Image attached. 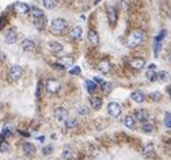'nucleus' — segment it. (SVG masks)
<instances>
[{
	"instance_id": "48",
	"label": "nucleus",
	"mask_w": 171,
	"mask_h": 160,
	"mask_svg": "<svg viewBox=\"0 0 171 160\" xmlns=\"http://www.w3.org/2000/svg\"><path fill=\"white\" fill-rule=\"evenodd\" d=\"M148 69H154V71H155V69H156V65H155V64H151V65H148Z\"/></svg>"
},
{
	"instance_id": "38",
	"label": "nucleus",
	"mask_w": 171,
	"mask_h": 160,
	"mask_svg": "<svg viewBox=\"0 0 171 160\" xmlns=\"http://www.w3.org/2000/svg\"><path fill=\"white\" fill-rule=\"evenodd\" d=\"M8 149H10L8 143H7L6 140L2 141V143H0V152H8Z\"/></svg>"
},
{
	"instance_id": "18",
	"label": "nucleus",
	"mask_w": 171,
	"mask_h": 160,
	"mask_svg": "<svg viewBox=\"0 0 171 160\" xmlns=\"http://www.w3.org/2000/svg\"><path fill=\"white\" fill-rule=\"evenodd\" d=\"M46 22H48V19H46V16L44 15V16H39V18H34V26H35V29L37 30H44V29L46 27Z\"/></svg>"
},
{
	"instance_id": "46",
	"label": "nucleus",
	"mask_w": 171,
	"mask_h": 160,
	"mask_svg": "<svg viewBox=\"0 0 171 160\" xmlns=\"http://www.w3.org/2000/svg\"><path fill=\"white\" fill-rule=\"evenodd\" d=\"M19 133H21L22 136H25V137H29V136H30V133H27V132H23V130H19Z\"/></svg>"
},
{
	"instance_id": "19",
	"label": "nucleus",
	"mask_w": 171,
	"mask_h": 160,
	"mask_svg": "<svg viewBox=\"0 0 171 160\" xmlns=\"http://www.w3.org/2000/svg\"><path fill=\"white\" fill-rule=\"evenodd\" d=\"M124 125L126 126L128 129H131L133 130L136 128V118H135V115H126V117L124 118Z\"/></svg>"
},
{
	"instance_id": "45",
	"label": "nucleus",
	"mask_w": 171,
	"mask_h": 160,
	"mask_svg": "<svg viewBox=\"0 0 171 160\" xmlns=\"http://www.w3.org/2000/svg\"><path fill=\"white\" fill-rule=\"evenodd\" d=\"M166 91H167V94H169V96H170V99H171V85H167Z\"/></svg>"
},
{
	"instance_id": "47",
	"label": "nucleus",
	"mask_w": 171,
	"mask_h": 160,
	"mask_svg": "<svg viewBox=\"0 0 171 160\" xmlns=\"http://www.w3.org/2000/svg\"><path fill=\"white\" fill-rule=\"evenodd\" d=\"M37 140L42 143V141H45V137H44V136H39V137H37Z\"/></svg>"
},
{
	"instance_id": "39",
	"label": "nucleus",
	"mask_w": 171,
	"mask_h": 160,
	"mask_svg": "<svg viewBox=\"0 0 171 160\" xmlns=\"http://www.w3.org/2000/svg\"><path fill=\"white\" fill-rule=\"evenodd\" d=\"M166 33H167L166 30H162L160 33H159V34L155 37V41H156V42H162L163 38H164V37H166Z\"/></svg>"
},
{
	"instance_id": "4",
	"label": "nucleus",
	"mask_w": 171,
	"mask_h": 160,
	"mask_svg": "<svg viewBox=\"0 0 171 160\" xmlns=\"http://www.w3.org/2000/svg\"><path fill=\"white\" fill-rule=\"evenodd\" d=\"M107 19H109L111 27L116 26L118 21V10L114 6H107Z\"/></svg>"
},
{
	"instance_id": "7",
	"label": "nucleus",
	"mask_w": 171,
	"mask_h": 160,
	"mask_svg": "<svg viewBox=\"0 0 171 160\" xmlns=\"http://www.w3.org/2000/svg\"><path fill=\"white\" fill-rule=\"evenodd\" d=\"M53 117H54L57 121H60V122L65 121L67 118L69 117V114H68V110H67V109H64V107H56V109H54V111H53Z\"/></svg>"
},
{
	"instance_id": "49",
	"label": "nucleus",
	"mask_w": 171,
	"mask_h": 160,
	"mask_svg": "<svg viewBox=\"0 0 171 160\" xmlns=\"http://www.w3.org/2000/svg\"><path fill=\"white\" fill-rule=\"evenodd\" d=\"M102 0H94V4H98V3H101Z\"/></svg>"
},
{
	"instance_id": "5",
	"label": "nucleus",
	"mask_w": 171,
	"mask_h": 160,
	"mask_svg": "<svg viewBox=\"0 0 171 160\" xmlns=\"http://www.w3.org/2000/svg\"><path fill=\"white\" fill-rule=\"evenodd\" d=\"M18 39V33L15 27H11L10 30H7V33L4 34V42L7 45H14Z\"/></svg>"
},
{
	"instance_id": "13",
	"label": "nucleus",
	"mask_w": 171,
	"mask_h": 160,
	"mask_svg": "<svg viewBox=\"0 0 171 160\" xmlns=\"http://www.w3.org/2000/svg\"><path fill=\"white\" fill-rule=\"evenodd\" d=\"M87 38H88V42H90L92 46H98L99 45V35H98V33H96L94 29H90V30H88Z\"/></svg>"
},
{
	"instance_id": "12",
	"label": "nucleus",
	"mask_w": 171,
	"mask_h": 160,
	"mask_svg": "<svg viewBox=\"0 0 171 160\" xmlns=\"http://www.w3.org/2000/svg\"><path fill=\"white\" fill-rule=\"evenodd\" d=\"M46 46L52 53H60V52H62V49H64V46H62L58 41H49V42L46 43Z\"/></svg>"
},
{
	"instance_id": "28",
	"label": "nucleus",
	"mask_w": 171,
	"mask_h": 160,
	"mask_svg": "<svg viewBox=\"0 0 171 160\" xmlns=\"http://www.w3.org/2000/svg\"><path fill=\"white\" fill-rule=\"evenodd\" d=\"M76 125H77V121L75 120V118L68 117V118H67V120L64 121V126H65V128L68 129V130H69V129H73Z\"/></svg>"
},
{
	"instance_id": "23",
	"label": "nucleus",
	"mask_w": 171,
	"mask_h": 160,
	"mask_svg": "<svg viewBox=\"0 0 171 160\" xmlns=\"http://www.w3.org/2000/svg\"><path fill=\"white\" fill-rule=\"evenodd\" d=\"M22 149H23V152L26 155H33L35 152V147L31 143H25L22 145Z\"/></svg>"
},
{
	"instance_id": "41",
	"label": "nucleus",
	"mask_w": 171,
	"mask_h": 160,
	"mask_svg": "<svg viewBox=\"0 0 171 160\" xmlns=\"http://www.w3.org/2000/svg\"><path fill=\"white\" fill-rule=\"evenodd\" d=\"M80 72H81V71H80L79 66H73V68L69 69V73H71V75H80Z\"/></svg>"
},
{
	"instance_id": "14",
	"label": "nucleus",
	"mask_w": 171,
	"mask_h": 160,
	"mask_svg": "<svg viewBox=\"0 0 171 160\" xmlns=\"http://www.w3.org/2000/svg\"><path fill=\"white\" fill-rule=\"evenodd\" d=\"M21 46H22V49H23L25 52H33L35 49V42L31 38H25L21 42Z\"/></svg>"
},
{
	"instance_id": "50",
	"label": "nucleus",
	"mask_w": 171,
	"mask_h": 160,
	"mask_svg": "<svg viewBox=\"0 0 171 160\" xmlns=\"http://www.w3.org/2000/svg\"><path fill=\"white\" fill-rule=\"evenodd\" d=\"M169 60H170V61H171V53H170V54H169Z\"/></svg>"
},
{
	"instance_id": "35",
	"label": "nucleus",
	"mask_w": 171,
	"mask_h": 160,
	"mask_svg": "<svg viewBox=\"0 0 171 160\" xmlns=\"http://www.w3.org/2000/svg\"><path fill=\"white\" fill-rule=\"evenodd\" d=\"M160 46H162V42H154V56L155 57H159V52H160Z\"/></svg>"
},
{
	"instance_id": "42",
	"label": "nucleus",
	"mask_w": 171,
	"mask_h": 160,
	"mask_svg": "<svg viewBox=\"0 0 171 160\" xmlns=\"http://www.w3.org/2000/svg\"><path fill=\"white\" fill-rule=\"evenodd\" d=\"M52 66H53L54 69H57V71H64V69H65V66H62L61 64H58V62H54V64H52Z\"/></svg>"
},
{
	"instance_id": "17",
	"label": "nucleus",
	"mask_w": 171,
	"mask_h": 160,
	"mask_svg": "<svg viewBox=\"0 0 171 160\" xmlns=\"http://www.w3.org/2000/svg\"><path fill=\"white\" fill-rule=\"evenodd\" d=\"M81 35H83V29H81L80 26H75V27H73L72 30H71V33H69V37H71V39H72V41L80 39Z\"/></svg>"
},
{
	"instance_id": "32",
	"label": "nucleus",
	"mask_w": 171,
	"mask_h": 160,
	"mask_svg": "<svg viewBox=\"0 0 171 160\" xmlns=\"http://www.w3.org/2000/svg\"><path fill=\"white\" fill-rule=\"evenodd\" d=\"M72 156H73V152L69 147H65L64 149H62V159L64 160H71L72 159Z\"/></svg>"
},
{
	"instance_id": "30",
	"label": "nucleus",
	"mask_w": 171,
	"mask_h": 160,
	"mask_svg": "<svg viewBox=\"0 0 171 160\" xmlns=\"http://www.w3.org/2000/svg\"><path fill=\"white\" fill-rule=\"evenodd\" d=\"M29 14H31L33 18H39V16H44L45 14H44V11L38 8V7H30V12Z\"/></svg>"
},
{
	"instance_id": "40",
	"label": "nucleus",
	"mask_w": 171,
	"mask_h": 160,
	"mask_svg": "<svg viewBox=\"0 0 171 160\" xmlns=\"http://www.w3.org/2000/svg\"><path fill=\"white\" fill-rule=\"evenodd\" d=\"M11 135H12V132H11V130H10L8 128H4V129H3V132H2V136L4 137L6 140L8 139V137H11Z\"/></svg>"
},
{
	"instance_id": "44",
	"label": "nucleus",
	"mask_w": 171,
	"mask_h": 160,
	"mask_svg": "<svg viewBox=\"0 0 171 160\" xmlns=\"http://www.w3.org/2000/svg\"><path fill=\"white\" fill-rule=\"evenodd\" d=\"M94 81L98 84V87H101V85L103 84V80L101 79V77H94Z\"/></svg>"
},
{
	"instance_id": "27",
	"label": "nucleus",
	"mask_w": 171,
	"mask_h": 160,
	"mask_svg": "<svg viewBox=\"0 0 171 160\" xmlns=\"http://www.w3.org/2000/svg\"><path fill=\"white\" fill-rule=\"evenodd\" d=\"M42 4L46 10H53L57 7V0H42Z\"/></svg>"
},
{
	"instance_id": "10",
	"label": "nucleus",
	"mask_w": 171,
	"mask_h": 160,
	"mask_svg": "<svg viewBox=\"0 0 171 160\" xmlns=\"http://www.w3.org/2000/svg\"><path fill=\"white\" fill-rule=\"evenodd\" d=\"M12 8H14V11H15L16 14H22V15L30 12V6L26 4V3H22V2H16L15 4L12 6Z\"/></svg>"
},
{
	"instance_id": "33",
	"label": "nucleus",
	"mask_w": 171,
	"mask_h": 160,
	"mask_svg": "<svg viewBox=\"0 0 171 160\" xmlns=\"http://www.w3.org/2000/svg\"><path fill=\"white\" fill-rule=\"evenodd\" d=\"M150 99L152 100V102H160V100H162V94L159 91L151 92V94H150Z\"/></svg>"
},
{
	"instance_id": "21",
	"label": "nucleus",
	"mask_w": 171,
	"mask_h": 160,
	"mask_svg": "<svg viewBox=\"0 0 171 160\" xmlns=\"http://www.w3.org/2000/svg\"><path fill=\"white\" fill-rule=\"evenodd\" d=\"M98 69L101 71L102 73H109L110 71H111V64H110V61H107V60H103L99 62V65H98Z\"/></svg>"
},
{
	"instance_id": "16",
	"label": "nucleus",
	"mask_w": 171,
	"mask_h": 160,
	"mask_svg": "<svg viewBox=\"0 0 171 160\" xmlns=\"http://www.w3.org/2000/svg\"><path fill=\"white\" fill-rule=\"evenodd\" d=\"M58 64H61L62 66H65V68H68V66H72L73 62H75V58L72 57V56H62L57 60Z\"/></svg>"
},
{
	"instance_id": "8",
	"label": "nucleus",
	"mask_w": 171,
	"mask_h": 160,
	"mask_svg": "<svg viewBox=\"0 0 171 160\" xmlns=\"http://www.w3.org/2000/svg\"><path fill=\"white\" fill-rule=\"evenodd\" d=\"M135 118L140 124H144V122H148V120H150V113H148V110H146V109H139V110H136V113H135Z\"/></svg>"
},
{
	"instance_id": "9",
	"label": "nucleus",
	"mask_w": 171,
	"mask_h": 160,
	"mask_svg": "<svg viewBox=\"0 0 171 160\" xmlns=\"http://www.w3.org/2000/svg\"><path fill=\"white\" fill-rule=\"evenodd\" d=\"M129 66L135 71H141L144 66H146V60L141 58V57H135L129 61Z\"/></svg>"
},
{
	"instance_id": "22",
	"label": "nucleus",
	"mask_w": 171,
	"mask_h": 160,
	"mask_svg": "<svg viewBox=\"0 0 171 160\" xmlns=\"http://www.w3.org/2000/svg\"><path fill=\"white\" fill-rule=\"evenodd\" d=\"M155 155V148L152 144H147L146 147L143 148V156L144 158H152Z\"/></svg>"
},
{
	"instance_id": "6",
	"label": "nucleus",
	"mask_w": 171,
	"mask_h": 160,
	"mask_svg": "<svg viewBox=\"0 0 171 160\" xmlns=\"http://www.w3.org/2000/svg\"><path fill=\"white\" fill-rule=\"evenodd\" d=\"M107 113H109L111 117H114V118L120 117L121 113H122L121 105H118L117 102H110L109 105H107Z\"/></svg>"
},
{
	"instance_id": "24",
	"label": "nucleus",
	"mask_w": 171,
	"mask_h": 160,
	"mask_svg": "<svg viewBox=\"0 0 171 160\" xmlns=\"http://www.w3.org/2000/svg\"><path fill=\"white\" fill-rule=\"evenodd\" d=\"M86 87H87V91L88 92H90V94H92V92H95L96 90H98V84H96L95 83V81L94 80H86Z\"/></svg>"
},
{
	"instance_id": "26",
	"label": "nucleus",
	"mask_w": 171,
	"mask_h": 160,
	"mask_svg": "<svg viewBox=\"0 0 171 160\" xmlns=\"http://www.w3.org/2000/svg\"><path fill=\"white\" fill-rule=\"evenodd\" d=\"M141 130L144 133H152L155 130V125L151 122H144V124H141Z\"/></svg>"
},
{
	"instance_id": "11",
	"label": "nucleus",
	"mask_w": 171,
	"mask_h": 160,
	"mask_svg": "<svg viewBox=\"0 0 171 160\" xmlns=\"http://www.w3.org/2000/svg\"><path fill=\"white\" fill-rule=\"evenodd\" d=\"M60 83H58V80L56 79H49L46 81V91L49 92V94H56V92H58L60 90Z\"/></svg>"
},
{
	"instance_id": "1",
	"label": "nucleus",
	"mask_w": 171,
	"mask_h": 160,
	"mask_svg": "<svg viewBox=\"0 0 171 160\" xmlns=\"http://www.w3.org/2000/svg\"><path fill=\"white\" fill-rule=\"evenodd\" d=\"M144 41H146V33L143 30H135V31H132L131 35H129L128 43H126V45L131 48V49H133V48L140 46Z\"/></svg>"
},
{
	"instance_id": "3",
	"label": "nucleus",
	"mask_w": 171,
	"mask_h": 160,
	"mask_svg": "<svg viewBox=\"0 0 171 160\" xmlns=\"http://www.w3.org/2000/svg\"><path fill=\"white\" fill-rule=\"evenodd\" d=\"M22 73H23V69H22V66L19 65H11L10 69H8V73H7V76H8V80L12 81V83H15L22 77Z\"/></svg>"
},
{
	"instance_id": "25",
	"label": "nucleus",
	"mask_w": 171,
	"mask_h": 160,
	"mask_svg": "<svg viewBox=\"0 0 171 160\" xmlns=\"http://www.w3.org/2000/svg\"><path fill=\"white\" fill-rule=\"evenodd\" d=\"M99 88L103 91V94L107 95V94H110V92L113 91V84H111L110 81H103V84Z\"/></svg>"
},
{
	"instance_id": "37",
	"label": "nucleus",
	"mask_w": 171,
	"mask_h": 160,
	"mask_svg": "<svg viewBox=\"0 0 171 160\" xmlns=\"http://www.w3.org/2000/svg\"><path fill=\"white\" fill-rule=\"evenodd\" d=\"M77 113L80 115H87L90 113V109H88L87 106H80V107H77Z\"/></svg>"
},
{
	"instance_id": "20",
	"label": "nucleus",
	"mask_w": 171,
	"mask_h": 160,
	"mask_svg": "<svg viewBox=\"0 0 171 160\" xmlns=\"http://www.w3.org/2000/svg\"><path fill=\"white\" fill-rule=\"evenodd\" d=\"M90 105H91V109L99 110L103 105V100H102V98H99V96H91L90 98Z\"/></svg>"
},
{
	"instance_id": "2",
	"label": "nucleus",
	"mask_w": 171,
	"mask_h": 160,
	"mask_svg": "<svg viewBox=\"0 0 171 160\" xmlns=\"http://www.w3.org/2000/svg\"><path fill=\"white\" fill-rule=\"evenodd\" d=\"M67 29H68V22L65 19H62V18H56L50 23V31L56 35L64 34L67 31Z\"/></svg>"
},
{
	"instance_id": "34",
	"label": "nucleus",
	"mask_w": 171,
	"mask_h": 160,
	"mask_svg": "<svg viewBox=\"0 0 171 160\" xmlns=\"http://www.w3.org/2000/svg\"><path fill=\"white\" fill-rule=\"evenodd\" d=\"M53 145H46V147H44L42 148V155L44 156H49V155H52L53 153Z\"/></svg>"
},
{
	"instance_id": "15",
	"label": "nucleus",
	"mask_w": 171,
	"mask_h": 160,
	"mask_svg": "<svg viewBox=\"0 0 171 160\" xmlns=\"http://www.w3.org/2000/svg\"><path fill=\"white\" fill-rule=\"evenodd\" d=\"M131 98L133 102H136V103H143V102H146L147 95L144 94L143 91H133L131 94Z\"/></svg>"
},
{
	"instance_id": "31",
	"label": "nucleus",
	"mask_w": 171,
	"mask_h": 160,
	"mask_svg": "<svg viewBox=\"0 0 171 160\" xmlns=\"http://www.w3.org/2000/svg\"><path fill=\"white\" fill-rule=\"evenodd\" d=\"M147 79L150 81H158V72H155L154 69H148L147 71Z\"/></svg>"
},
{
	"instance_id": "43",
	"label": "nucleus",
	"mask_w": 171,
	"mask_h": 160,
	"mask_svg": "<svg viewBox=\"0 0 171 160\" xmlns=\"http://www.w3.org/2000/svg\"><path fill=\"white\" fill-rule=\"evenodd\" d=\"M41 85H42V83L39 81V83H38V87H37V92H35V96H37V98H39V96H41Z\"/></svg>"
},
{
	"instance_id": "29",
	"label": "nucleus",
	"mask_w": 171,
	"mask_h": 160,
	"mask_svg": "<svg viewBox=\"0 0 171 160\" xmlns=\"http://www.w3.org/2000/svg\"><path fill=\"white\" fill-rule=\"evenodd\" d=\"M170 79H171L170 72H167V71H160V72H158V80L159 81H169Z\"/></svg>"
},
{
	"instance_id": "36",
	"label": "nucleus",
	"mask_w": 171,
	"mask_h": 160,
	"mask_svg": "<svg viewBox=\"0 0 171 160\" xmlns=\"http://www.w3.org/2000/svg\"><path fill=\"white\" fill-rule=\"evenodd\" d=\"M164 126L166 128L171 129V113H166L164 114Z\"/></svg>"
}]
</instances>
